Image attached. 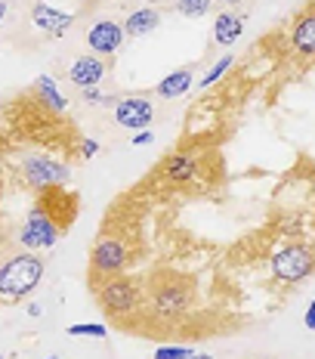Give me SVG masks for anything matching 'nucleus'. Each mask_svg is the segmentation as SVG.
<instances>
[{"instance_id": "f257e3e1", "label": "nucleus", "mask_w": 315, "mask_h": 359, "mask_svg": "<svg viewBox=\"0 0 315 359\" xmlns=\"http://www.w3.org/2000/svg\"><path fill=\"white\" fill-rule=\"evenodd\" d=\"M43 276V260L37 254H19L0 266V294L4 297H25L37 288Z\"/></svg>"}, {"instance_id": "f03ea898", "label": "nucleus", "mask_w": 315, "mask_h": 359, "mask_svg": "<svg viewBox=\"0 0 315 359\" xmlns=\"http://www.w3.org/2000/svg\"><path fill=\"white\" fill-rule=\"evenodd\" d=\"M312 266H315V260H312V254L306 251V248H281L279 254L272 257V273L279 276L281 282H300V279H306V276L312 273Z\"/></svg>"}, {"instance_id": "7ed1b4c3", "label": "nucleus", "mask_w": 315, "mask_h": 359, "mask_svg": "<svg viewBox=\"0 0 315 359\" xmlns=\"http://www.w3.org/2000/svg\"><path fill=\"white\" fill-rule=\"evenodd\" d=\"M56 238H59V229H56V223L50 220L43 211H34L31 217H28V223L22 226V233H19V242L25 245L28 251H43V248H52L56 245Z\"/></svg>"}, {"instance_id": "20e7f679", "label": "nucleus", "mask_w": 315, "mask_h": 359, "mask_svg": "<svg viewBox=\"0 0 315 359\" xmlns=\"http://www.w3.org/2000/svg\"><path fill=\"white\" fill-rule=\"evenodd\" d=\"M115 118L127 130H142V127L152 124L155 109H152V102L142 100V96H127V100L115 102Z\"/></svg>"}, {"instance_id": "39448f33", "label": "nucleus", "mask_w": 315, "mask_h": 359, "mask_svg": "<svg viewBox=\"0 0 315 359\" xmlns=\"http://www.w3.org/2000/svg\"><path fill=\"white\" fill-rule=\"evenodd\" d=\"M87 41H90V50H93V53L111 56L124 41V25H118V22H111V19H102L90 28Z\"/></svg>"}, {"instance_id": "423d86ee", "label": "nucleus", "mask_w": 315, "mask_h": 359, "mask_svg": "<svg viewBox=\"0 0 315 359\" xmlns=\"http://www.w3.org/2000/svg\"><path fill=\"white\" fill-rule=\"evenodd\" d=\"M124 264H127V251H124L121 242H115V238H102V242L93 248V266L99 269V273L115 276V273H121Z\"/></svg>"}, {"instance_id": "0eeeda50", "label": "nucleus", "mask_w": 315, "mask_h": 359, "mask_svg": "<svg viewBox=\"0 0 315 359\" xmlns=\"http://www.w3.org/2000/svg\"><path fill=\"white\" fill-rule=\"evenodd\" d=\"M25 174L34 186H59L69 180V168L50 158H31L25 164Z\"/></svg>"}, {"instance_id": "6e6552de", "label": "nucleus", "mask_w": 315, "mask_h": 359, "mask_svg": "<svg viewBox=\"0 0 315 359\" xmlns=\"http://www.w3.org/2000/svg\"><path fill=\"white\" fill-rule=\"evenodd\" d=\"M31 19H34V25L41 28V32H50V34H65L69 32V25H71V13H59V10H52V6H47V4H37Z\"/></svg>"}, {"instance_id": "1a4fd4ad", "label": "nucleus", "mask_w": 315, "mask_h": 359, "mask_svg": "<svg viewBox=\"0 0 315 359\" xmlns=\"http://www.w3.org/2000/svg\"><path fill=\"white\" fill-rule=\"evenodd\" d=\"M102 74H105V65H102L96 56H80L78 62L71 65V81H74L78 87H84V90L99 84Z\"/></svg>"}, {"instance_id": "9d476101", "label": "nucleus", "mask_w": 315, "mask_h": 359, "mask_svg": "<svg viewBox=\"0 0 315 359\" xmlns=\"http://www.w3.org/2000/svg\"><path fill=\"white\" fill-rule=\"evenodd\" d=\"M102 301H105V310H130L133 301H136V291H133L127 279H115L102 291Z\"/></svg>"}, {"instance_id": "9b49d317", "label": "nucleus", "mask_w": 315, "mask_h": 359, "mask_svg": "<svg viewBox=\"0 0 315 359\" xmlns=\"http://www.w3.org/2000/svg\"><path fill=\"white\" fill-rule=\"evenodd\" d=\"M241 28H244L241 16H232V13H223V16H216V22H214L216 43H220V47H232V43L241 37Z\"/></svg>"}, {"instance_id": "f8f14e48", "label": "nucleus", "mask_w": 315, "mask_h": 359, "mask_svg": "<svg viewBox=\"0 0 315 359\" xmlns=\"http://www.w3.org/2000/svg\"><path fill=\"white\" fill-rule=\"evenodd\" d=\"M158 22H161V16H158V10H152V6H146V10H136V13H130V16H127V22H124V34H130V37H142V34L155 32Z\"/></svg>"}, {"instance_id": "ddd939ff", "label": "nucleus", "mask_w": 315, "mask_h": 359, "mask_svg": "<svg viewBox=\"0 0 315 359\" xmlns=\"http://www.w3.org/2000/svg\"><path fill=\"white\" fill-rule=\"evenodd\" d=\"M189 87H192V72L179 69V72H170L167 78L158 84V96H164V100H176V96L189 93Z\"/></svg>"}, {"instance_id": "4468645a", "label": "nucleus", "mask_w": 315, "mask_h": 359, "mask_svg": "<svg viewBox=\"0 0 315 359\" xmlns=\"http://www.w3.org/2000/svg\"><path fill=\"white\" fill-rule=\"evenodd\" d=\"M37 93H41V100L56 111H62L65 106H69V100L62 96V90L56 87V81H52L50 74H41V78H37Z\"/></svg>"}, {"instance_id": "2eb2a0df", "label": "nucleus", "mask_w": 315, "mask_h": 359, "mask_svg": "<svg viewBox=\"0 0 315 359\" xmlns=\"http://www.w3.org/2000/svg\"><path fill=\"white\" fill-rule=\"evenodd\" d=\"M294 43L300 53H315V16H303L294 25Z\"/></svg>"}, {"instance_id": "dca6fc26", "label": "nucleus", "mask_w": 315, "mask_h": 359, "mask_svg": "<svg viewBox=\"0 0 315 359\" xmlns=\"http://www.w3.org/2000/svg\"><path fill=\"white\" fill-rule=\"evenodd\" d=\"M195 174V158L192 155H174V158L167 161V180H189Z\"/></svg>"}, {"instance_id": "f3484780", "label": "nucleus", "mask_w": 315, "mask_h": 359, "mask_svg": "<svg viewBox=\"0 0 315 359\" xmlns=\"http://www.w3.org/2000/svg\"><path fill=\"white\" fill-rule=\"evenodd\" d=\"M183 306H186L183 291L167 288V291H161V294H158V310H161V313H179Z\"/></svg>"}, {"instance_id": "a211bd4d", "label": "nucleus", "mask_w": 315, "mask_h": 359, "mask_svg": "<svg viewBox=\"0 0 315 359\" xmlns=\"http://www.w3.org/2000/svg\"><path fill=\"white\" fill-rule=\"evenodd\" d=\"M71 338H105L108 334V328H105L102 323H78L69 328Z\"/></svg>"}, {"instance_id": "6ab92c4d", "label": "nucleus", "mask_w": 315, "mask_h": 359, "mask_svg": "<svg viewBox=\"0 0 315 359\" xmlns=\"http://www.w3.org/2000/svg\"><path fill=\"white\" fill-rule=\"evenodd\" d=\"M179 13H183L186 19H201V16H207V10H210V0H179V6H176Z\"/></svg>"}, {"instance_id": "aec40b11", "label": "nucleus", "mask_w": 315, "mask_h": 359, "mask_svg": "<svg viewBox=\"0 0 315 359\" xmlns=\"http://www.w3.org/2000/svg\"><path fill=\"white\" fill-rule=\"evenodd\" d=\"M229 65H232V56H223L220 62H216L214 69H210V72L204 74V81H198V87H210V84H214V81H220L223 74H226V69H229Z\"/></svg>"}, {"instance_id": "412c9836", "label": "nucleus", "mask_w": 315, "mask_h": 359, "mask_svg": "<svg viewBox=\"0 0 315 359\" xmlns=\"http://www.w3.org/2000/svg\"><path fill=\"white\" fill-rule=\"evenodd\" d=\"M192 350L189 347H158L155 359H189Z\"/></svg>"}, {"instance_id": "4be33fe9", "label": "nucleus", "mask_w": 315, "mask_h": 359, "mask_svg": "<svg viewBox=\"0 0 315 359\" xmlns=\"http://www.w3.org/2000/svg\"><path fill=\"white\" fill-rule=\"evenodd\" d=\"M84 96L90 102H111V96H105V93H99V90H93V87L84 90Z\"/></svg>"}, {"instance_id": "5701e85b", "label": "nucleus", "mask_w": 315, "mask_h": 359, "mask_svg": "<svg viewBox=\"0 0 315 359\" xmlns=\"http://www.w3.org/2000/svg\"><path fill=\"white\" fill-rule=\"evenodd\" d=\"M96 152H99V143L96 140H84V158H93Z\"/></svg>"}, {"instance_id": "b1692460", "label": "nucleus", "mask_w": 315, "mask_h": 359, "mask_svg": "<svg viewBox=\"0 0 315 359\" xmlns=\"http://www.w3.org/2000/svg\"><path fill=\"white\" fill-rule=\"evenodd\" d=\"M148 143H152V133H148V130H142V133L133 137V146H148Z\"/></svg>"}, {"instance_id": "393cba45", "label": "nucleus", "mask_w": 315, "mask_h": 359, "mask_svg": "<svg viewBox=\"0 0 315 359\" xmlns=\"http://www.w3.org/2000/svg\"><path fill=\"white\" fill-rule=\"evenodd\" d=\"M306 328H315V297H312V304H309V310H306Z\"/></svg>"}, {"instance_id": "a878e982", "label": "nucleus", "mask_w": 315, "mask_h": 359, "mask_svg": "<svg viewBox=\"0 0 315 359\" xmlns=\"http://www.w3.org/2000/svg\"><path fill=\"white\" fill-rule=\"evenodd\" d=\"M41 304H28V316H41Z\"/></svg>"}, {"instance_id": "bb28decb", "label": "nucleus", "mask_w": 315, "mask_h": 359, "mask_svg": "<svg viewBox=\"0 0 315 359\" xmlns=\"http://www.w3.org/2000/svg\"><path fill=\"white\" fill-rule=\"evenodd\" d=\"M189 359H214V356H210V353H192Z\"/></svg>"}, {"instance_id": "cd10ccee", "label": "nucleus", "mask_w": 315, "mask_h": 359, "mask_svg": "<svg viewBox=\"0 0 315 359\" xmlns=\"http://www.w3.org/2000/svg\"><path fill=\"white\" fill-rule=\"evenodd\" d=\"M4 13H6V4H4V0H0V19H4Z\"/></svg>"}, {"instance_id": "c85d7f7f", "label": "nucleus", "mask_w": 315, "mask_h": 359, "mask_svg": "<svg viewBox=\"0 0 315 359\" xmlns=\"http://www.w3.org/2000/svg\"><path fill=\"white\" fill-rule=\"evenodd\" d=\"M47 359H59V356H47Z\"/></svg>"}, {"instance_id": "c756f323", "label": "nucleus", "mask_w": 315, "mask_h": 359, "mask_svg": "<svg viewBox=\"0 0 315 359\" xmlns=\"http://www.w3.org/2000/svg\"><path fill=\"white\" fill-rule=\"evenodd\" d=\"M226 4H229V0H226Z\"/></svg>"}]
</instances>
